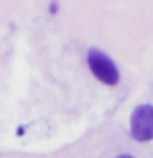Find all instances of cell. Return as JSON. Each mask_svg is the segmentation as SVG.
<instances>
[{
    "instance_id": "6da1fadb",
    "label": "cell",
    "mask_w": 153,
    "mask_h": 158,
    "mask_svg": "<svg viewBox=\"0 0 153 158\" xmlns=\"http://www.w3.org/2000/svg\"><path fill=\"white\" fill-rule=\"evenodd\" d=\"M87 64H89L91 73L96 76V79L107 84V86H115L120 81V73H118L115 63L101 49H97V48L89 49Z\"/></svg>"
},
{
    "instance_id": "7a4b0ae2",
    "label": "cell",
    "mask_w": 153,
    "mask_h": 158,
    "mask_svg": "<svg viewBox=\"0 0 153 158\" xmlns=\"http://www.w3.org/2000/svg\"><path fill=\"white\" fill-rule=\"evenodd\" d=\"M130 135L137 142L153 140V106L140 104L130 115Z\"/></svg>"
},
{
    "instance_id": "3957f363",
    "label": "cell",
    "mask_w": 153,
    "mask_h": 158,
    "mask_svg": "<svg viewBox=\"0 0 153 158\" xmlns=\"http://www.w3.org/2000/svg\"><path fill=\"white\" fill-rule=\"evenodd\" d=\"M117 158H135V156H132V155H128V153H123V155H118Z\"/></svg>"
}]
</instances>
